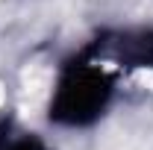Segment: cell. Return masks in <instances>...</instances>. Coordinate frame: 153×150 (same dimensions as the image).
<instances>
[{
  "instance_id": "6da1fadb",
  "label": "cell",
  "mask_w": 153,
  "mask_h": 150,
  "mask_svg": "<svg viewBox=\"0 0 153 150\" xmlns=\"http://www.w3.org/2000/svg\"><path fill=\"white\" fill-rule=\"evenodd\" d=\"M121 74L85 44L79 53L65 59L56 71L47 103L50 124L65 130H85L97 124L118 97Z\"/></svg>"
},
{
  "instance_id": "7a4b0ae2",
  "label": "cell",
  "mask_w": 153,
  "mask_h": 150,
  "mask_svg": "<svg viewBox=\"0 0 153 150\" xmlns=\"http://www.w3.org/2000/svg\"><path fill=\"white\" fill-rule=\"evenodd\" d=\"M103 62H109L121 79L127 76H153V27H124L103 30L88 41Z\"/></svg>"
},
{
  "instance_id": "3957f363",
  "label": "cell",
  "mask_w": 153,
  "mask_h": 150,
  "mask_svg": "<svg viewBox=\"0 0 153 150\" xmlns=\"http://www.w3.org/2000/svg\"><path fill=\"white\" fill-rule=\"evenodd\" d=\"M0 150H53L41 135L36 132H21L12 127L9 118L0 121Z\"/></svg>"
}]
</instances>
